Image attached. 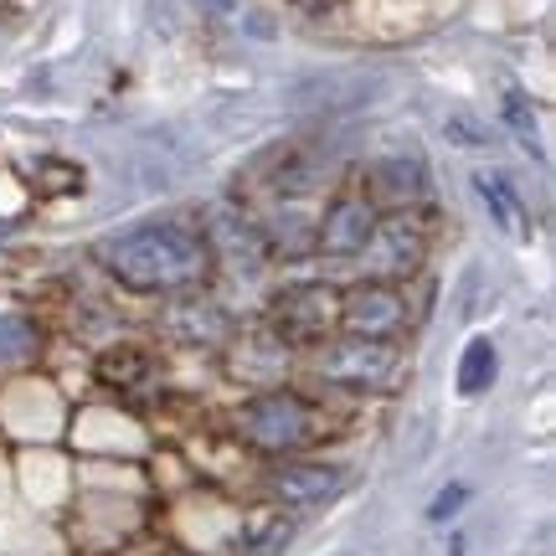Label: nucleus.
<instances>
[{"mask_svg": "<svg viewBox=\"0 0 556 556\" xmlns=\"http://www.w3.org/2000/svg\"><path fill=\"white\" fill-rule=\"evenodd\" d=\"M99 263L129 289L176 294V289H191L206 278L212 248L186 222H139V227H124L99 242Z\"/></svg>", "mask_w": 556, "mask_h": 556, "instance_id": "nucleus-1", "label": "nucleus"}, {"mask_svg": "<svg viewBox=\"0 0 556 556\" xmlns=\"http://www.w3.org/2000/svg\"><path fill=\"white\" fill-rule=\"evenodd\" d=\"M238 428L258 454H294L315 433V413L294 392H263L238 413Z\"/></svg>", "mask_w": 556, "mask_h": 556, "instance_id": "nucleus-2", "label": "nucleus"}, {"mask_svg": "<svg viewBox=\"0 0 556 556\" xmlns=\"http://www.w3.org/2000/svg\"><path fill=\"white\" fill-rule=\"evenodd\" d=\"M392 371H397V351L387 340L345 336L325 345V356H319V377L340 381V387H381V381H392Z\"/></svg>", "mask_w": 556, "mask_h": 556, "instance_id": "nucleus-3", "label": "nucleus"}, {"mask_svg": "<svg viewBox=\"0 0 556 556\" xmlns=\"http://www.w3.org/2000/svg\"><path fill=\"white\" fill-rule=\"evenodd\" d=\"M340 325L361 340H387L407 325V304H402V294L392 283H361V289H351V299H345Z\"/></svg>", "mask_w": 556, "mask_h": 556, "instance_id": "nucleus-4", "label": "nucleus"}, {"mask_svg": "<svg viewBox=\"0 0 556 556\" xmlns=\"http://www.w3.org/2000/svg\"><path fill=\"white\" fill-rule=\"evenodd\" d=\"M340 484H345V469L315 464V458H283L268 469V495L278 505H325L340 495Z\"/></svg>", "mask_w": 556, "mask_h": 556, "instance_id": "nucleus-5", "label": "nucleus"}, {"mask_svg": "<svg viewBox=\"0 0 556 556\" xmlns=\"http://www.w3.org/2000/svg\"><path fill=\"white\" fill-rule=\"evenodd\" d=\"M371 232H377V212H371L361 197H340V201H330V212L319 217L315 248L340 253V258H345V253H366Z\"/></svg>", "mask_w": 556, "mask_h": 556, "instance_id": "nucleus-6", "label": "nucleus"}, {"mask_svg": "<svg viewBox=\"0 0 556 556\" xmlns=\"http://www.w3.org/2000/svg\"><path fill=\"white\" fill-rule=\"evenodd\" d=\"M336 319V299L330 289H289L274 304V330L289 340H319Z\"/></svg>", "mask_w": 556, "mask_h": 556, "instance_id": "nucleus-7", "label": "nucleus"}, {"mask_svg": "<svg viewBox=\"0 0 556 556\" xmlns=\"http://www.w3.org/2000/svg\"><path fill=\"white\" fill-rule=\"evenodd\" d=\"M475 191H479V206L490 212V222H495L505 238L520 242V232H526V201L510 186V176L505 170H475Z\"/></svg>", "mask_w": 556, "mask_h": 556, "instance_id": "nucleus-8", "label": "nucleus"}, {"mask_svg": "<svg viewBox=\"0 0 556 556\" xmlns=\"http://www.w3.org/2000/svg\"><path fill=\"white\" fill-rule=\"evenodd\" d=\"M371 180H377V197H387L392 206L417 201L428 191V170H422L417 155H381L377 165H371Z\"/></svg>", "mask_w": 556, "mask_h": 556, "instance_id": "nucleus-9", "label": "nucleus"}, {"mask_svg": "<svg viewBox=\"0 0 556 556\" xmlns=\"http://www.w3.org/2000/svg\"><path fill=\"white\" fill-rule=\"evenodd\" d=\"M366 248H371V258H377L381 274H407V268H417V258H422V238H417V227H407V222L377 227Z\"/></svg>", "mask_w": 556, "mask_h": 556, "instance_id": "nucleus-10", "label": "nucleus"}, {"mask_svg": "<svg viewBox=\"0 0 556 556\" xmlns=\"http://www.w3.org/2000/svg\"><path fill=\"white\" fill-rule=\"evenodd\" d=\"M500 377V351H495V340H484L475 336L469 345H464V356H458V397H484L490 387H495Z\"/></svg>", "mask_w": 556, "mask_h": 556, "instance_id": "nucleus-11", "label": "nucleus"}, {"mask_svg": "<svg viewBox=\"0 0 556 556\" xmlns=\"http://www.w3.org/2000/svg\"><path fill=\"white\" fill-rule=\"evenodd\" d=\"M41 351V330L26 315H0V371L31 366Z\"/></svg>", "mask_w": 556, "mask_h": 556, "instance_id": "nucleus-12", "label": "nucleus"}, {"mask_svg": "<svg viewBox=\"0 0 556 556\" xmlns=\"http://www.w3.org/2000/svg\"><path fill=\"white\" fill-rule=\"evenodd\" d=\"M170 319H176V336H186V340H217L227 330L222 309H212V304H180Z\"/></svg>", "mask_w": 556, "mask_h": 556, "instance_id": "nucleus-13", "label": "nucleus"}, {"mask_svg": "<svg viewBox=\"0 0 556 556\" xmlns=\"http://www.w3.org/2000/svg\"><path fill=\"white\" fill-rule=\"evenodd\" d=\"M278 546H289V520L283 516H258L242 531V552L248 556H274Z\"/></svg>", "mask_w": 556, "mask_h": 556, "instance_id": "nucleus-14", "label": "nucleus"}, {"mask_svg": "<svg viewBox=\"0 0 556 556\" xmlns=\"http://www.w3.org/2000/svg\"><path fill=\"white\" fill-rule=\"evenodd\" d=\"M505 124L516 129V139H520V144H526V150H536V155H541L536 109H531V99H526V93H510V99H505Z\"/></svg>", "mask_w": 556, "mask_h": 556, "instance_id": "nucleus-15", "label": "nucleus"}, {"mask_svg": "<svg viewBox=\"0 0 556 556\" xmlns=\"http://www.w3.org/2000/svg\"><path fill=\"white\" fill-rule=\"evenodd\" d=\"M464 500H469V484H454V490H443V495L428 505V520H448L454 510H464Z\"/></svg>", "mask_w": 556, "mask_h": 556, "instance_id": "nucleus-16", "label": "nucleus"}, {"mask_svg": "<svg viewBox=\"0 0 556 556\" xmlns=\"http://www.w3.org/2000/svg\"><path fill=\"white\" fill-rule=\"evenodd\" d=\"M212 5H217V11H232V5H238V0H212Z\"/></svg>", "mask_w": 556, "mask_h": 556, "instance_id": "nucleus-17", "label": "nucleus"}]
</instances>
